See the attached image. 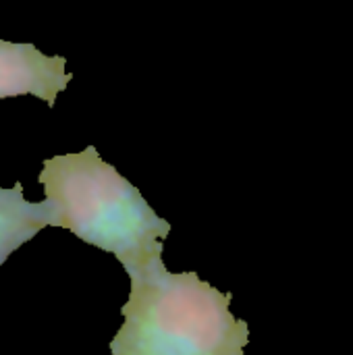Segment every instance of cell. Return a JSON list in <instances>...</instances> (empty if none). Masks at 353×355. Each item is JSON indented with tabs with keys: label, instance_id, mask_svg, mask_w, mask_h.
<instances>
[{
	"label": "cell",
	"instance_id": "obj_1",
	"mask_svg": "<svg viewBox=\"0 0 353 355\" xmlns=\"http://www.w3.org/2000/svg\"><path fill=\"white\" fill-rule=\"evenodd\" d=\"M131 291L112 355H243L250 327L229 310L233 293L196 272H171L162 254L127 270Z\"/></svg>",
	"mask_w": 353,
	"mask_h": 355
},
{
	"label": "cell",
	"instance_id": "obj_2",
	"mask_svg": "<svg viewBox=\"0 0 353 355\" xmlns=\"http://www.w3.org/2000/svg\"><path fill=\"white\" fill-rule=\"evenodd\" d=\"M37 179L52 227L69 229L81 241L112 254L125 270L162 254L171 233L169 220L160 218L94 146L44 160Z\"/></svg>",
	"mask_w": 353,
	"mask_h": 355
},
{
	"label": "cell",
	"instance_id": "obj_3",
	"mask_svg": "<svg viewBox=\"0 0 353 355\" xmlns=\"http://www.w3.org/2000/svg\"><path fill=\"white\" fill-rule=\"evenodd\" d=\"M62 56H48L33 44L0 40V100L15 96H35L54 106L60 92L73 79L64 71Z\"/></svg>",
	"mask_w": 353,
	"mask_h": 355
},
{
	"label": "cell",
	"instance_id": "obj_4",
	"mask_svg": "<svg viewBox=\"0 0 353 355\" xmlns=\"http://www.w3.org/2000/svg\"><path fill=\"white\" fill-rule=\"evenodd\" d=\"M44 227H52L48 202H27L23 187L17 183L12 189L0 187V266L25 241H29Z\"/></svg>",
	"mask_w": 353,
	"mask_h": 355
}]
</instances>
